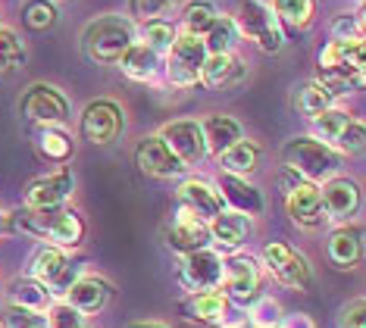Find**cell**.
I'll return each mask as SVG.
<instances>
[{
	"label": "cell",
	"instance_id": "cell-23",
	"mask_svg": "<svg viewBox=\"0 0 366 328\" xmlns=\"http://www.w3.org/2000/svg\"><path fill=\"white\" fill-rule=\"evenodd\" d=\"M326 257L341 272H351V269L360 266V259H363V229L360 225L357 222L335 225V232H332L326 241Z\"/></svg>",
	"mask_w": 366,
	"mask_h": 328
},
{
	"label": "cell",
	"instance_id": "cell-33",
	"mask_svg": "<svg viewBox=\"0 0 366 328\" xmlns=\"http://www.w3.org/2000/svg\"><path fill=\"white\" fill-rule=\"evenodd\" d=\"M219 16V10L213 6V0H188L182 6V19L176 29L182 35H194V38H204V31L213 25V19Z\"/></svg>",
	"mask_w": 366,
	"mask_h": 328
},
{
	"label": "cell",
	"instance_id": "cell-14",
	"mask_svg": "<svg viewBox=\"0 0 366 328\" xmlns=\"http://www.w3.org/2000/svg\"><path fill=\"white\" fill-rule=\"evenodd\" d=\"M72 194H76V172H72V166H60L56 172L38 175V179H31L26 184V191H22V207L26 209L66 207Z\"/></svg>",
	"mask_w": 366,
	"mask_h": 328
},
{
	"label": "cell",
	"instance_id": "cell-12",
	"mask_svg": "<svg viewBox=\"0 0 366 328\" xmlns=\"http://www.w3.org/2000/svg\"><path fill=\"white\" fill-rule=\"evenodd\" d=\"M219 291L229 297V304L247 307L263 294V266L251 254H229L226 269H222Z\"/></svg>",
	"mask_w": 366,
	"mask_h": 328
},
{
	"label": "cell",
	"instance_id": "cell-11",
	"mask_svg": "<svg viewBox=\"0 0 366 328\" xmlns=\"http://www.w3.org/2000/svg\"><path fill=\"white\" fill-rule=\"evenodd\" d=\"M222 269H226V254L213 247L194 250V254L179 257L176 266V282L182 291L201 294V291H216L222 284Z\"/></svg>",
	"mask_w": 366,
	"mask_h": 328
},
{
	"label": "cell",
	"instance_id": "cell-27",
	"mask_svg": "<svg viewBox=\"0 0 366 328\" xmlns=\"http://www.w3.org/2000/svg\"><path fill=\"white\" fill-rule=\"evenodd\" d=\"M35 150L41 159L56 166H66L76 154V141L69 131H63V125H38L35 131Z\"/></svg>",
	"mask_w": 366,
	"mask_h": 328
},
{
	"label": "cell",
	"instance_id": "cell-28",
	"mask_svg": "<svg viewBox=\"0 0 366 328\" xmlns=\"http://www.w3.org/2000/svg\"><path fill=\"white\" fill-rule=\"evenodd\" d=\"M260 163H263V147L257 144V141H251V138L235 141V144H232L226 154L219 156L222 172L241 175V179H251V175L260 169Z\"/></svg>",
	"mask_w": 366,
	"mask_h": 328
},
{
	"label": "cell",
	"instance_id": "cell-1",
	"mask_svg": "<svg viewBox=\"0 0 366 328\" xmlns=\"http://www.w3.org/2000/svg\"><path fill=\"white\" fill-rule=\"evenodd\" d=\"M316 81L335 97L354 94L366 81V47L363 38H332L316 54Z\"/></svg>",
	"mask_w": 366,
	"mask_h": 328
},
{
	"label": "cell",
	"instance_id": "cell-19",
	"mask_svg": "<svg viewBox=\"0 0 366 328\" xmlns=\"http://www.w3.org/2000/svg\"><path fill=\"white\" fill-rule=\"evenodd\" d=\"M176 207L185 209L191 216H197L201 222H210L213 216H219L222 209H226L216 184L207 182V179H197V175L182 179V184L176 188Z\"/></svg>",
	"mask_w": 366,
	"mask_h": 328
},
{
	"label": "cell",
	"instance_id": "cell-42",
	"mask_svg": "<svg viewBox=\"0 0 366 328\" xmlns=\"http://www.w3.org/2000/svg\"><path fill=\"white\" fill-rule=\"evenodd\" d=\"M363 147H366V125L354 116L351 125L341 131V138L335 141V147H332V150H335L338 156H357Z\"/></svg>",
	"mask_w": 366,
	"mask_h": 328
},
{
	"label": "cell",
	"instance_id": "cell-10",
	"mask_svg": "<svg viewBox=\"0 0 366 328\" xmlns=\"http://www.w3.org/2000/svg\"><path fill=\"white\" fill-rule=\"evenodd\" d=\"M19 116L35 125H66L72 119V100L47 81H35L19 100Z\"/></svg>",
	"mask_w": 366,
	"mask_h": 328
},
{
	"label": "cell",
	"instance_id": "cell-26",
	"mask_svg": "<svg viewBox=\"0 0 366 328\" xmlns=\"http://www.w3.org/2000/svg\"><path fill=\"white\" fill-rule=\"evenodd\" d=\"M229 297L219 288L216 291H201V294H188L185 300V313L191 322H201V325H222L229 319Z\"/></svg>",
	"mask_w": 366,
	"mask_h": 328
},
{
	"label": "cell",
	"instance_id": "cell-6",
	"mask_svg": "<svg viewBox=\"0 0 366 328\" xmlns=\"http://www.w3.org/2000/svg\"><path fill=\"white\" fill-rule=\"evenodd\" d=\"M232 22L238 29V38L254 41L263 54H279L285 47V35H282L269 4H263V0H241Z\"/></svg>",
	"mask_w": 366,
	"mask_h": 328
},
{
	"label": "cell",
	"instance_id": "cell-22",
	"mask_svg": "<svg viewBox=\"0 0 366 328\" xmlns=\"http://www.w3.org/2000/svg\"><path fill=\"white\" fill-rule=\"evenodd\" d=\"M216 191H219L222 204H229V209H235V213H244V216L254 219V216H260L263 209H266L263 191L257 188L251 179L219 172V175H216Z\"/></svg>",
	"mask_w": 366,
	"mask_h": 328
},
{
	"label": "cell",
	"instance_id": "cell-5",
	"mask_svg": "<svg viewBox=\"0 0 366 328\" xmlns=\"http://www.w3.org/2000/svg\"><path fill=\"white\" fill-rule=\"evenodd\" d=\"M260 266L263 272H269L279 284H285L291 291H310L313 288V266L297 247H291L288 241H269L260 250Z\"/></svg>",
	"mask_w": 366,
	"mask_h": 328
},
{
	"label": "cell",
	"instance_id": "cell-44",
	"mask_svg": "<svg viewBox=\"0 0 366 328\" xmlns=\"http://www.w3.org/2000/svg\"><path fill=\"white\" fill-rule=\"evenodd\" d=\"M332 38H363V16L360 13H338L329 25Z\"/></svg>",
	"mask_w": 366,
	"mask_h": 328
},
{
	"label": "cell",
	"instance_id": "cell-9",
	"mask_svg": "<svg viewBox=\"0 0 366 328\" xmlns=\"http://www.w3.org/2000/svg\"><path fill=\"white\" fill-rule=\"evenodd\" d=\"M204 60H207V50H204V41L194 38V35H182L172 41V47L166 50V63H163V72H166V81L172 88H194L201 85V69H204Z\"/></svg>",
	"mask_w": 366,
	"mask_h": 328
},
{
	"label": "cell",
	"instance_id": "cell-32",
	"mask_svg": "<svg viewBox=\"0 0 366 328\" xmlns=\"http://www.w3.org/2000/svg\"><path fill=\"white\" fill-rule=\"evenodd\" d=\"M6 304H16V307H26V309H38V313H47L54 304V294L44 288L41 282L35 279H13L10 288H6Z\"/></svg>",
	"mask_w": 366,
	"mask_h": 328
},
{
	"label": "cell",
	"instance_id": "cell-47",
	"mask_svg": "<svg viewBox=\"0 0 366 328\" xmlns=\"http://www.w3.org/2000/svg\"><path fill=\"white\" fill-rule=\"evenodd\" d=\"M129 328H169V325H163V322H132Z\"/></svg>",
	"mask_w": 366,
	"mask_h": 328
},
{
	"label": "cell",
	"instance_id": "cell-35",
	"mask_svg": "<svg viewBox=\"0 0 366 328\" xmlns=\"http://www.w3.org/2000/svg\"><path fill=\"white\" fill-rule=\"evenodd\" d=\"M201 41H204L207 54H232L238 44V29H235V22H232V16H222V13L216 16Z\"/></svg>",
	"mask_w": 366,
	"mask_h": 328
},
{
	"label": "cell",
	"instance_id": "cell-21",
	"mask_svg": "<svg viewBox=\"0 0 366 328\" xmlns=\"http://www.w3.org/2000/svg\"><path fill=\"white\" fill-rule=\"evenodd\" d=\"M207 229H210L213 250H219V254H238L247 244V238H251L254 225H251V216L235 213V209H222L219 216H213L207 222Z\"/></svg>",
	"mask_w": 366,
	"mask_h": 328
},
{
	"label": "cell",
	"instance_id": "cell-7",
	"mask_svg": "<svg viewBox=\"0 0 366 328\" xmlns=\"http://www.w3.org/2000/svg\"><path fill=\"white\" fill-rule=\"evenodd\" d=\"M81 272H85V269L72 263L69 250H60V247H54V244H41L29 263V279L44 284V288L54 294V300H60L66 288H69Z\"/></svg>",
	"mask_w": 366,
	"mask_h": 328
},
{
	"label": "cell",
	"instance_id": "cell-20",
	"mask_svg": "<svg viewBox=\"0 0 366 328\" xmlns=\"http://www.w3.org/2000/svg\"><path fill=\"white\" fill-rule=\"evenodd\" d=\"M285 213L288 219L297 225V229H320L326 222V213H322V197H320V184L313 182H295L285 191Z\"/></svg>",
	"mask_w": 366,
	"mask_h": 328
},
{
	"label": "cell",
	"instance_id": "cell-45",
	"mask_svg": "<svg viewBox=\"0 0 366 328\" xmlns=\"http://www.w3.org/2000/svg\"><path fill=\"white\" fill-rule=\"evenodd\" d=\"M338 328H366V300L354 297L338 309Z\"/></svg>",
	"mask_w": 366,
	"mask_h": 328
},
{
	"label": "cell",
	"instance_id": "cell-17",
	"mask_svg": "<svg viewBox=\"0 0 366 328\" xmlns=\"http://www.w3.org/2000/svg\"><path fill=\"white\" fill-rule=\"evenodd\" d=\"M157 134H160L163 144L169 147L188 169L191 166H201L207 159L204 131H201V122L197 119H172V122H166Z\"/></svg>",
	"mask_w": 366,
	"mask_h": 328
},
{
	"label": "cell",
	"instance_id": "cell-29",
	"mask_svg": "<svg viewBox=\"0 0 366 328\" xmlns=\"http://www.w3.org/2000/svg\"><path fill=\"white\" fill-rule=\"evenodd\" d=\"M316 0H272L269 10L282 31H307L316 22Z\"/></svg>",
	"mask_w": 366,
	"mask_h": 328
},
{
	"label": "cell",
	"instance_id": "cell-31",
	"mask_svg": "<svg viewBox=\"0 0 366 328\" xmlns=\"http://www.w3.org/2000/svg\"><path fill=\"white\" fill-rule=\"evenodd\" d=\"M119 66L122 72L129 75V79H135V81H151L157 72H160V66H163V56H157L147 44H141V41H135L126 54L119 56Z\"/></svg>",
	"mask_w": 366,
	"mask_h": 328
},
{
	"label": "cell",
	"instance_id": "cell-46",
	"mask_svg": "<svg viewBox=\"0 0 366 328\" xmlns=\"http://www.w3.org/2000/svg\"><path fill=\"white\" fill-rule=\"evenodd\" d=\"M276 328H316V322L307 313H288V316H282V322Z\"/></svg>",
	"mask_w": 366,
	"mask_h": 328
},
{
	"label": "cell",
	"instance_id": "cell-13",
	"mask_svg": "<svg viewBox=\"0 0 366 328\" xmlns=\"http://www.w3.org/2000/svg\"><path fill=\"white\" fill-rule=\"evenodd\" d=\"M320 197H322V213H326V222H351V219L360 213L363 207V188L360 182L351 179V175L335 172L332 179H326L320 184Z\"/></svg>",
	"mask_w": 366,
	"mask_h": 328
},
{
	"label": "cell",
	"instance_id": "cell-36",
	"mask_svg": "<svg viewBox=\"0 0 366 328\" xmlns=\"http://www.w3.org/2000/svg\"><path fill=\"white\" fill-rule=\"evenodd\" d=\"M26 66V44L19 41L16 29L0 25V75H13Z\"/></svg>",
	"mask_w": 366,
	"mask_h": 328
},
{
	"label": "cell",
	"instance_id": "cell-4",
	"mask_svg": "<svg viewBox=\"0 0 366 328\" xmlns=\"http://www.w3.org/2000/svg\"><path fill=\"white\" fill-rule=\"evenodd\" d=\"M341 159L335 150L322 141H316L313 134H295L282 144V166L291 169L297 179L322 184L326 179H332L341 169Z\"/></svg>",
	"mask_w": 366,
	"mask_h": 328
},
{
	"label": "cell",
	"instance_id": "cell-49",
	"mask_svg": "<svg viewBox=\"0 0 366 328\" xmlns=\"http://www.w3.org/2000/svg\"><path fill=\"white\" fill-rule=\"evenodd\" d=\"M51 4H69V0H51Z\"/></svg>",
	"mask_w": 366,
	"mask_h": 328
},
{
	"label": "cell",
	"instance_id": "cell-48",
	"mask_svg": "<svg viewBox=\"0 0 366 328\" xmlns=\"http://www.w3.org/2000/svg\"><path fill=\"white\" fill-rule=\"evenodd\" d=\"M4 222H6V213H4V209H0V229H4Z\"/></svg>",
	"mask_w": 366,
	"mask_h": 328
},
{
	"label": "cell",
	"instance_id": "cell-38",
	"mask_svg": "<svg viewBox=\"0 0 366 328\" xmlns=\"http://www.w3.org/2000/svg\"><path fill=\"white\" fill-rule=\"evenodd\" d=\"M247 309V322H251L254 328H276L282 322V307H279V300H272L269 294H260L257 300H251V304L244 307Z\"/></svg>",
	"mask_w": 366,
	"mask_h": 328
},
{
	"label": "cell",
	"instance_id": "cell-24",
	"mask_svg": "<svg viewBox=\"0 0 366 328\" xmlns=\"http://www.w3.org/2000/svg\"><path fill=\"white\" fill-rule=\"evenodd\" d=\"M247 66L241 63V56L232 54H207L204 69H201V85L210 91H235L244 85Z\"/></svg>",
	"mask_w": 366,
	"mask_h": 328
},
{
	"label": "cell",
	"instance_id": "cell-40",
	"mask_svg": "<svg viewBox=\"0 0 366 328\" xmlns=\"http://www.w3.org/2000/svg\"><path fill=\"white\" fill-rule=\"evenodd\" d=\"M22 22L29 25L31 31H47L56 25V6L51 0H26L22 6Z\"/></svg>",
	"mask_w": 366,
	"mask_h": 328
},
{
	"label": "cell",
	"instance_id": "cell-39",
	"mask_svg": "<svg viewBox=\"0 0 366 328\" xmlns=\"http://www.w3.org/2000/svg\"><path fill=\"white\" fill-rule=\"evenodd\" d=\"M0 325L4 328H51L47 325V313L16 307V304H6L4 309H0Z\"/></svg>",
	"mask_w": 366,
	"mask_h": 328
},
{
	"label": "cell",
	"instance_id": "cell-37",
	"mask_svg": "<svg viewBox=\"0 0 366 328\" xmlns=\"http://www.w3.org/2000/svg\"><path fill=\"white\" fill-rule=\"evenodd\" d=\"M179 38V29L169 19H151L141 22V44H147L157 56H166V50L172 47V41Z\"/></svg>",
	"mask_w": 366,
	"mask_h": 328
},
{
	"label": "cell",
	"instance_id": "cell-15",
	"mask_svg": "<svg viewBox=\"0 0 366 328\" xmlns=\"http://www.w3.org/2000/svg\"><path fill=\"white\" fill-rule=\"evenodd\" d=\"M135 166L147 175V179H160V182L182 179V175L188 172V166L163 144L160 134H147V138L138 141V147H135Z\"/></svg>",
	"mask_w": 366,
	"mask_h": 328
},
{
	"label": "cell",
	"instance_id": "cell-18",
	"mask_svg": "<svg viewBox=\"0 0 366 328\" xmlns=\"http://www.w3.org/2000/svg\"><path fill=\"white\" fill-rule=\"evenodd\" d=\"M163 241L172 254L185 257V254H194V250L210 247V229H207V222H201L197 216H191L176 207L172 209V219L163 225Z\"/></svg>",
	"mask_w": 366,
	"mask_h": 328
},
{
	"label": "cell",
	"instance_id": "cell-43",
	"mask_svg": "<svg viewBox=\"0 0 366 328\" xmlns=\"http://www.w3.org/2000/svg\"><path fill=\"white\" fill-rule=\"evenodd\" d=\"M47 325L51 328H91V322L81 313H76L69 304L63 300H54L51 309H47Z\"/></svg>",
	"mask_w": 366,
	"mask_h": 328
},
{
	"label": "cell",
	"instance_id": "cell-34",
	"mask_svg": "<svg viewBox=\"0 0 366 328\" xmlns=\"http://www.w3.org/2000/svg\"><path fill=\"white\" fill-rule=\"evenodd\" d=\"M351 119H354V113H347V109H341V106L322 109L320 116H313V119H310L313 138L322 141V144H329V147H335V141L341 138V131L351 125Z\"/></svg>",
	"mask_w": 366,
	"mask_h": 328
},
{
	"label": "cell",
	"instance_id": "cell-8",
	"mask_svg": "<svg viewBox=\"0 0 366 328\" xmlns=\"http://www.w3.org/2000/svg\"><path fill=\"white\" fill-rule=\"evenodd\" d=\"M122 131H126V109L116 104V100L101 97V100H91V104L81 109L79 138L85 141V144L107 147V144H113V141H119Z\"/></svg>",
	"mask_w": 366,
	"mask_h": 328
},
{
	"label": "cell",
	"instance_id": "cell-25",
	"mask_svg": "<svg viewBox=\"0 0 366 328\" xmlns=\"http://www.w3.org/2000/svg\"><path fill=\"white\" fill-rule=\"evenodd\" d=\"M201 131H204V144H207V156L219 159L235 141L244 138V125L229 113H207L201 119Z\"/></svg>",
	"mask_w": 366,
	"mask_h": 328
},
{
	"label": "cell",
	"instance_id": "cell-2",
	"mask_svg": "<svg viewBox=\"0 0 366 328\" xmlns=\"http://www.w3.org/2000/svg\"><path fill=\"white\" fill-rule=\"evenodd\" d=\"M16 232L29 234L35 241L54 244L60 250H79L85 244V219L72 207H51V209H16L10 216Z\"/></svg>",
	"mask_w": 366,
	"mask_h": 328
},
{
	"label": "cell",
	"instance_id": "cell-30",
	"mask_svg": "<svg viewBox=\"0 0 366 328\" xmlns=\"http://www.w3.org/2000/svg\"><path fill=\"white\" fill-rule=\"evenodd\" d=\"M291 106H295L297 116H304V119H313V116H320L322 109L335 106V94L320 85L316 79L310 81H301V85H295V91H291Z\"/></svg>",
	"mask_w": 366,
	"mask_h": 328
},
{
	"label": "cell",
	"instance_id": "cell-3",
	"mask_svg": "<svg viewBox=\"0 0 366 328\" xmlns=\"http://www.w3.org/2000/svg\"><path fill=\"white\" fill-rule=\"evenodd\" d=\"M138 41L135 22L129 16H97L81 31V50L94 66H116L119 56Z\"/></svg>",
	"mask_w": 366,
	"mask_h": 328
},
{
	"label": "cell",
	"instance_id": "cell-16",
	"mask_svg": "<svg viewBox=\"0 0 366 328\" xmlns=\"http://www.w3.org/2000/svg\"><path fill=\"white\" fill-rule=\"evenodd\" d=\"M63 304H69L76 313H81L85 319H94L101 316L107 304L113 300V284L104 279V275H94V272H81L76 282L66 288L63 294Z\"/></svg>",
	"mask_w": 366,
	"mask_h": 328
},
{
	"label": "cell",
	"instance_id": "cell-41",
	"mask_svg": "<svg viewBox=\"0 0 366 328\" xmlns=\"http://www.w3.org/2000/svg\"><path fill=\"white\" fill-rule=\"evenodd\" d=\"M182 0H129V16L138 22H151V19H166Z\"/></svg>",
	"mask_w": 366,
	"mask_h": 328
}]
</instances>
